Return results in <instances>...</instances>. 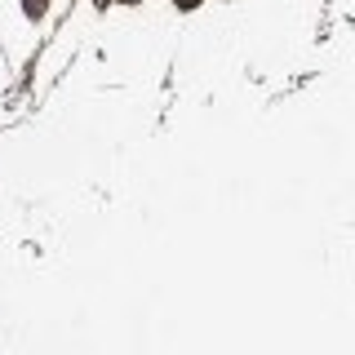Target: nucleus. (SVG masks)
Listing matches in <instances>:
<instances>
[{
	"label": "nucleus",
	"instance_id": "nucleus-2",
	"mask_svg": "<svg viewBox=\"0 0 355 355\" xmlns=\"http://www.w3.org/2000/svg\"><path fill=\"white\" fill-rule=\"evenodd\" d=\"M178 5H182V9H191V5H200V0H178Z\"/></svg>",
	"mask_w": 355,
	"mask_h": 355
},
{
	"label": "nucleus",
	"instance_id": "nucleus-1",
	"mask_svg": "<svg viewBox=\"0 0 355 355\" xmlns=\"http://www.w3.org/2000/svg\"><path fill=\"white\" fill-rule=\"evenodd\" d=\"M27 14H44V0H27Z\"/></svg>",
	"mask_w": 355,
	"mask_h": 355
}]
</instances>
